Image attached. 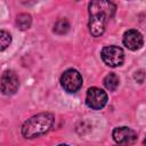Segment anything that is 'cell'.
Masks as SVG:
<instances>
[{"instance_id":"6da1fadb","label":"cell","mask_w":146,"mask_h":146,"mask_svg":"<svg viewBox=\"0 0 146 146\" xmlns=\"http://www.w3.org/2000/svg\"><path fill=\"white\" fill-rule=\"evenodd\" d=\"M115 13V5L110 1H91L89 3V31L94 36H100L108 19Z\"/></svg>"},{"instance_id":"7a4b0ae2","label":"cell","mask_w":146,"mask_h":146,"mask_svg":"<svg viewBox=\"0 0 146 146\" xmlns=\"http://www.w3.org/2000/svg\"><path fill=\"white\" fill-rule=\"evenodd\" d=\"M55 122V116L51 113H39L33 115L22 125V135L25 138H35L48 132Z\"/></svg>"},{"instance_id":"3957f363","label":"cell","mask_w":146,"mask_h":146,"mask_svg":"<svg viewBox=\"0 0 146 146\" xmlns=\"http://www.w3.org/2000/svg\"><path fill=\"white\" fill-rule=\"evenodd\" d=\"M60 84L65 91L75 92L82 86V76L76 70H66L60 76Z\"/></svg>"},{"instance_id":"277c9868","label":"cell","mask_w":146,"mask_h":146,"mask_svg":"<svg viewBox=\"0 0 146 146\" xmlns=\"http://www.w3.org/2000/svg\"><path fill=\"white\" fill-rule=\"evenodd\" d=\"M100 57L106 65H108L111 67H116L123 63L124 52L120 47L108 46V47L103 48V50L100 52Z\"/></svg>"},{"instance_id":"5b68a950","label":"cell","mask_w":146,"mask_h":146,"mask_svg":"<svg viewBox=\"0 0 146 146\" xmlns=\"http://www.w3.org/2000/svg\"><path fill=\"white\" fill-rule=\"evenodd\" d=\"M86 103L91 110H100L107 103V95L104 90L97 87L89 88L86 96Z\"/></svg>"},{"instance_id":"8992f818","label":"cell","mask_w":146,"mask_h":146,"mask_svg":"<svg viewBox=\"0 0 146 146\" xmlns=\"http://www.w3.org/2000/svg\"><path fill=\"white\" fill-rule=\"evenodd\" d=\"M19 87L18 76L14 71H5L1 75V91L3 95H13Z\"/></svg>"},{"instance_id":"52a82bcc","label":"cell","mask_w":146,"mask_h":146,"mask_svg":"<svg viewBox=\"0 0 146 146\" xmlns=\"http://www.w3.org/2000/svg\"><path fill=\"white\" fill-rule=\"evenodd\" d=\"M113 139L119 144V145H130L132 143L136 141L137 139V135L136 132L128 128V127H119V128H115L113 130Z\"/></svg>"},{"instance_id":"ba28073f","label":"cell","mask_w":146,"mask_h":146,"mask_svg":"<svg viewBox=\"0 0 146 146\" xmlns=\"http://www.w3.org/2000/svg\"><path fill=\"white\" fill-rule=\"evenodd\" d=\"M144 43L143 35L137 30H128L123 34V44L130 50H138Z\"/></svg>"},{"instance_id":"9c48e42d","label":"cell","mask_w":146,"mask_h":146,"mask_svg":"<svg viewBox=\"0 0 146 146\" xmlns=\"http://www.w3.org/2000/svg\"><path fill=\"white\" fill-rule=\"evenodd\" d=\"M119 76L114 73H110L108 75L105 76L104 79V86L106 87V89H108L110 91H114L117 87H119Z\"/></svg>"},{"instance_id":"30bf717a","label":"cell","mask_w":146,"mask_h":146,"mask_svg":"<svg viewBox=\"0 0 146 146\" xmlns=\"http://www.w3.org/2000/svg\"><path fill=\"white\" fill-rule=\"evenodd\" d=\"M32 18L29 14H19L16 18V24L21 30H27L31 26Z\"/></svg>"},{"instance_id":"8fae6325","label":"cell","mask_w":146,"mask_h":146,"mask_svg":"<svg viewBox=\"0 0 146 146\" xmlns=\"http://www.w3.org/2000/svg\"><path fill=\"white\" fill-rule=\"evenodd\" d=\"M68 30H70V23L64 18L58 19L54 25V32L57 34H65L68 32Z\"/></svg>"},{"instance_id":"7c38bea8","label":"cell","mask_w":146,"mask_h":146,"mask_svg":"<svg viewBox=\"0 0 146 146\" xmlns=\"http://www.w3.org/2000/svg\"><path fill=\"white\" fill-rule=\"evenodd\" d=\"M10 42H11V36H10V34L7 32V31H5V30H1L0 31V49H1V51H3L9 44H10Z\"/></svg>"},{"instance_id":"4fadbf2b","label":"cell","mask_w":146,"mask_h":146,"mask_svg":"<svg viewBox=\"0 0 146 146\" xmlns=\"http://www.w3.org/2000/svg\"><path fill=\"white\" fill-rule=\"evenodd\" d=\"M144 146H146V137H145V139H144Z\"/></svg>"},{"instance_id":"5bb4252c","label":"cell","mask_w":146,"mask_h":146,"mask_svg":"<svg viewBox=\"0 0 146 146\" xmlns=\"http://www.w3.org/2000/svg\"><path fill=\"white\" fill-rule=\"evenodd\" d=\"M58 146H68V145H66V144H60V145H58Z\"/></svg>"},{"instance_id":"9a60e30c","label":"cell","mask_w":146,"mask_h":146,"mask_svg":"<svg viewBox=\"0 0 146 146\" xmlns=\"http://www.w3.org/2000/svg\"><path fill=\"white\" fill-rule=\"evenodd\" d=\"M117 146H125V145H117Z\"/></svg>"}]
</instances>
